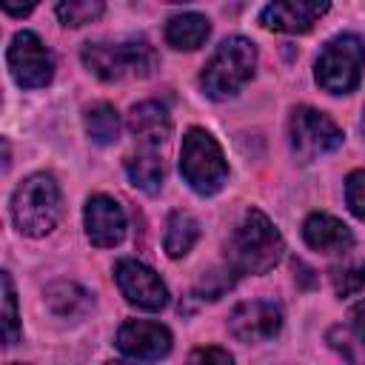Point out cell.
I'll return each mask as SVG.
<instances>
[{
  "label": "cell",
  "instance_id": "f546056e",
  "mask_svg": "<svg viewBox=\"0 0 365 365\" xmlns=\"http://www.w3.org/2000/svg\"><path fill=\"white\" fill-rule=\"evenodd\" d=\"M362 134H365V108H362Z\"/></svg>",
  "mask_w": 365,
  "mask_h": 365
},
{
  "label": "cell",
  "instance_id": "4316f807",
  "mask_svg": "<svg viewBox=\"0 0 365 365\" xmlns=\"http://www.w3.org/2000/svg\"><path fill=\"white\" fill-rule=\"evenodd\" d=\"M188 365H234V359H231L228 351L208 345V348H197V351L188 356Z\"/></svg>",
  "mask_w": 365,
  "mask_h": 365
},
{
  "label": "cell",
  "instance_id": "484cf974",
  "mask_svg": "<svg viewBox=\"0 0 365 365\" xmlns=\"http://www.w3.org/2000/svg\"><path fill=\"white\" fill-rule=\"evenodd\" d=\"M228 288H231V271H211V274H205V277L200 279L197 294H200L202 299H217V297H222V291H228Z\"/></svg>",
  "mask_w": 365,
  "mask_h": 365
},
{
  "label": "cell",
  "instance_id": "4fadbf2b",
  "mask_svg": "<svg viewBox=\"0 0 365 365\" xmlns=\"http://www.w3.org/2000/svg\"><path fill=\"white\" fill-rule=\"evenodd\" d=\"M328 3L317 0H282V3H268L259 14L262 26L271 31H285V34H305L314 29V23L328 11Z\"/></svg>",
  "mask_w": 365,
  "mask_h": 365
},
{
  "label": "cell",
  "instance_id": "4dcf8cb0",
  "mask_svg": "<svg viewBox=\"0 0 365 365\" xmlns=\"http://www.w3.org/2000/svg\"><path fill=\"white\" fill-rule=\"evenodd\" d=\"M106 365H125V362H106Z\"/></svg>",
  "mask_w": 365,
  "mask_h": 365
},
{
  "label": "cell",
  "instance_id": "8992f818",
  "mask_svg": "<svg viewBox=\"0 0 365 365\" xmlns=\"http://www.w3.org/2000/svg\"><path fill=\"white\" fill-rule=\"evenodd\" d=\"M362 68H365V43L354 34H339L322 46L314 74L328 94H348L359 86Z\"/></svg>",
  "mask_w": 365,
  "mask_h": 365
},
{
  "label": "cell",
  "instance_id": "d6986e66",
  "mask_svg": "<svg viewBox=\"0 0 365 365\" xmlns=\"http://www.w3.org/2000/svg\"><path fill=\"white\" fill-rule=\"evenodd\" d=\"M200 240V222L188 214V211H174L165 222V237H163V245H165V254L168 257H185L194 242Z\"/></svg>",
  "mask_w": 365,
  "mask_h": 365
},
{
  "label": "cell",
  "instance_id": "9a60e30c",
  "mask_svg": "<svg viewBox=\"0 0 365 365\" xmlns=\"http://www.w3.org/2000/svg\"><path fill=\"white\" fill-rule=\"evenodd\" d=\"M128 131L140 140L143 148H160L171 137V117L160 103L145 100V103H137L131 108Z\"/></svg>",
  "mask_w": 365,
  "mask_h": 365
},
{
  "label": "cell",
  "instance_id": "cb8c5ba5",
  "mask_svg": "<svg viewBox=\"0 0 365 365\" xmlns=\"http://www.w3.org/2000/svg\"><path fill=\"white\" fill-rule=\"evenodd\" d=\"M331 282H334V291L339 297H351V294H359L365 288V265H339L331 271Z\"/></svg>",
  "mask_w": 365,
  "mask_h": 365
},
{
  "label": "cell",
  "instance_id": "d4e9b609",
  "mask_svg": "<svg viewBox=\"0 0 365 365\" xmlns=\"http://www.w3.org/2000/svg\"><path fill=\"white\" fill-rule=\"evenodd\" d=\"M345 202L354 217L365 220V171H354L345 180Z\"/></svg>",
  "mask_w": 365,
  "mask_h": 365
},
{
  "label": "cell",
  "instance_id": "5b68a950",
  "mask_svg": "<svg viewBox=\"0 0 365 365\" xmlns=\"http://www.w3.org/2000/svg\"><path fill=\"white\" fill-rule=\"evenodd\" d=\"M180 174L202 197L217 194L228 180V165L220 143L205 128H188L180 148Z\"/></svg>",
  "mask_w": 365,
  "mask_h": 365
},
{
  "label": "cell",
  "instance_id": "3957f363",
  "mask_svg": "<svg viewBox=\"0 0 365 365\" xmlns=\"http://www.w3.org/2000/svg\"><path fill=\"white\" fill-rule=\"evenodd\" d=\"M254 68H257V46L245 37H228L217 46V51L211 54V60L200 74L202 91L211 100H228L254 77Z\"/></svg>",
  "mask_w": 365,
  "mask_h": 365
},
{
  "label": "cell",
  "instance_id": "ffe728a7",
  "mask_svg": "<svg viewBox=\"0 0 365 365\" xmlns=\"http://www.w3.org/2000/svg\"><path fill=\"white\" fill-rule=\"evenodd\" d=\"M86 131L100 145L117 143V137H120V114H117V108L111 103H94L86 111Z\"/></svg>",
  "mask_w": 365,
  "mask_h": 365
},
{
  "label": "cell",
  "instance_id": "5bb4252c",
  "mask_svg": "<svg viewBox=\"0 0 365 365\" xmlns=\"http://www.w3.org/2000/svg\"><path fill=\"white\" fill-rule=\"evenodd\" d=\"M302 237L319 254H345L354 245L351 228L331 214H311L302 222Z\"/></svg>",
  "mask_w": 365,
  "mask_h": 365
},
{
  "label": "cell",
  "instance_id": "9c48e42d",
  "mask_svg": "<svg viewBox=\"0 0 365 365\" xmlns=\"http://www.w3.org/2000/svg\"><path fill=\"white\" fill-rule=\"evenodd\" d=\"M114 279L120 294L143 311H160L168 305V288L160 274L137 259H120L114 268Z\"/></svg>",
  "mask_w": 365,
  "mask_h": 365
},
{
  "label": "cell",
  "instance_id": "2e32d148",
  "mask_svg": "<svg viewBox=\"0 0 365 365\" xmlns=\"http://www.w3.org/2000/svg\"><path fill=\"white\" fill-rule=\"evenodd\" d=\"M211 34V23L205 14H197V11H182V14H174L165 26V40L168 46L180 48V51H194L200 48Z\"/></svg>",
  "mask_w": 365,
  "mask_h": 365
},
{
  "label": "cell",
  "instance_id": "7402d4cb",
  "mask_svg": "<svg viewBox=\"0 0 365 365\" xmlns=\"http://www.w3.org/2000/svg\"><path fill=\"white\" fill-rule=\"evenodd\" d=\"M328 342L342 354V359L348 365H365V342L356 339V334L351 328H331Z\"/></svg>",
  "mask_w": 365,
  "mask_h": 365
},
{
  "label": "cell",
  "instance_id": "30bf717a",
  "mask_svg": "<svg viewBox=\"0 0 365 365\" xmlns=\"http://www.w3.org/2000/svg\"><path fill=\"white\" fill-rule=\"evenodd\" d=\"M282 328V311L271 299L240 302L228 317V331L240 342H265Z\"/></svg>",
  "mask_w": 365,
  "mask_h": 365
},
{
  "label": "cell",
  "instance_id": "7c38bea8",
  "mask_svg": "<svg viewBox=\"0 0 365 365\" xmlns=\"http://www.w3.org/2000/svg\"><path fill=\"white\" fill-rule=\"evenodd\" d=\"M83 220H86L88 240L97 248H111L125 237V214H123L120 202L106 194H94L86 202Z\"/></svg>",
  "mask_w": 365,
  "mask_h": 365
},
{
  "label": "cell",
  "instance_id": "8fae6325",
  "mask_svg": "<svg viewBox=\"0 0 365 365\" xmlns=\"http://www.w3.org/2000/svg\"><path fill=\"white\" fill-rule=\"evenodd\" d=\"M117 348L137 362H157L171 351V331L160 322L128 319L117 331Z\"/></svg>",
  "mask_w": 365,
  "mask_h": 365
},
{
  "label": "cell",
  "instance_id": "277c9868",
  "mask_svg": "<svg viewBox=\"0 0 365 365\" xmlns=\"http://www.w3.org/2000/svg\"><path fill=\"white\" fill-rule=\"evenodd\" d=\"M80 57L86 68L106 83L123 80L125 74L148 77L157 68V51L143 37H131L123 43H86Z\"/></svg>",
  "mask_w": 365,
  "mask_h": 365
},
{
  "label": "cell",
  "instance_id": "44dd1931",
  "mask_svg": "<svg viewBox=\"0 0 365 365\" xmlns=\"http://www.w3.org/2000/svg\"><path fill=\"white\" fill-rule=\"evenodd\" d=\"M103 3L100 0H63L57 3V17L63 26H86L91 20H97L103 14Z\"/></svg>",
  "mask_w": 365,
  "mask_h": 365
},
{
  "label": "cell",
  "instance_id": "83f0119b",
  "mask_svg": "<svg viewBox=\"0 0 365 365\" xmlns=\"http://www.w3.org/2000/svg\"><path fill=\"white\" fill-rule=\"evenodd\" d=\"M348 328L356 334V339L365 342V299H359V302L351 308V325H348Z\"/></svg>",
  "mask_w": 365,
  "mask_h": 365
},
{
  "label": "cell",
  "instance_id": "e0dca14e",
  "mask_svg": "<svg viewBox=\"0 0 365 365\" xmlns=\"http://www.w3.org/2000/svg\"><path fill=\"white\" fill-rule=\"evenodd\" d=\"M125 171H128V180L145 191V194H157L160 185H163V177H165V165H163V154L157 148H143L137 154H131L125 160Z\"/></svg>",
  "mask_w": 365,
  "mask_h": 365
},
{
  "label": "cell",
  "instance_id": "52a82bcc",
  "mask_svg": "<svg viewBox=\"0 0 365 365\" xmlns=\"http://www.w3.org/2000/svg\"><path fill=\"white\" fill-rule=\"evenodd\" d=\"M291 148L302 163H311L342 145V128L322 111L311 106H297L291 111Z\"/></svg>",
  "mask_w": 365,
  "mask_h": 365
},
{
  "label": "cell",
  "instance_id": "7a4b0ae2",
  "mask_svg": "<svg viewBox=\"0 0 365 365\" xmlns=\"http://www.w3.org/2000/svg\"><path fill=\"white\" fill-rule=\"evenodd\" d=\"M14 225L29 237L48 234L63 217V194L51 174L26 177L11 197Z\"/></svg>",
  "mask_w": 365,
  "mask_h": 365
},
{
  "label": "cell",
  "instance_id": "1f68e13d",
  "mask_svg": "<svg viewBox=\"0 0 365 365\" xmlns=\"http://www.w3.org/2000/svg\"><path fill=\"white\" fill-rule=\"evenodd\" d=\"M11 365H23V362H11Z\"/></svg>",
  "mask_w": 365,
  "mask_h": 365
},
{
  "label": "cell",
  "instance_id": "ac0fdd59",
  "mask_svg": "<svg viewBox=\"0 0 365 365\" xmlns=\"http://www.w3.org/2000/svg\"><path fill=\"white\" fill-rule=\"evenodd\" d=\"M46 305L57 314V317H68L77 319L91 308V294L86 288H80L77 282H54L46 288Z\"/></svg>",
  "mask_w": 365,
  "mask_h": 365
},
{
  "label": "cell",
  "instance_id": "f1b7e54d",
  "mask_svg": "<svg viewBox=\"0 0 365 365\" xmlns=\"http://www.w3.org/2000/svg\"><path fill=\"white\" fill-rule=\"evenodd\" d=\"M31 9H34V6H23V9H20V6H9V3L3 6V11H6V14H14V17H23V14H29Z\"/></svg>",
  "mask_w": 365,
  "mask_h": 365
},
{
  "label": "cell",
  "instance_id": "6da1fadb",
  "mask_svg": "<svg viewBox=\"0 0 365 365\" xmlns=\"http://www.w3.org/2000/svg\"><path fill=\"white\" fill-rule=\"evenodd\" d=\"M285 242L274 222L259 211L248 208L240 225L228 237V265L240 274H268L282 259Z\"/></svg>",
  "mask_w": 365,
  "mask_h": 365
},
{
  "label": "cell",
  "instance_id": "ba28073f",
  "mask_svg": "<svg viewBox=\"0 0 365 365\" xmlns=\"http://www.w3.org/2000/svg\"><path fill=\"white\" fill-rule=\"evenodd\" d=\"M6 60L14 83L23 88H43L54 77V57L34 31H17Z\"/></svg>",
  "mask_w": 365,
  "mask_h": 365
},
{
  "label": "cell",
  "instance_id": "603a6c76",
  "mask_svg": "<svg viewBox=\"0 0 365 365\" xmlns=\"http://www.w3.org/2000/svg\"><path fill=\"white\" fill-rule=\"evenodd\" d=\"M3 322H6V345H14L20 339V317H17V297L9 271H3Z\"/></svg>",
  "mask_w": 365,
  "mask_h": 365
}]
</instances>
